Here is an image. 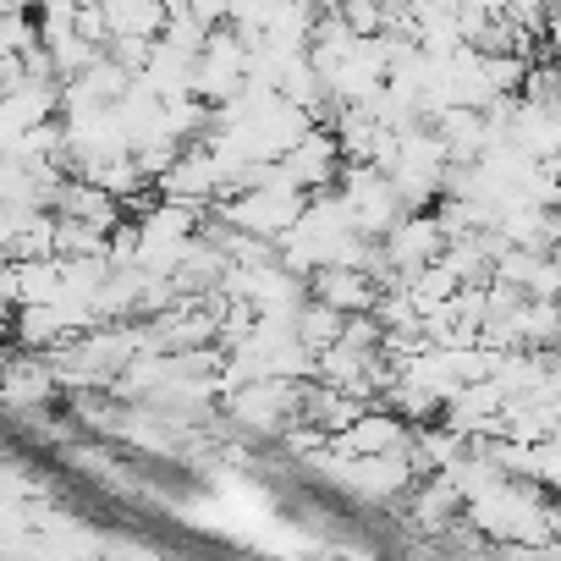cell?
<instances>
[{"mask_svg":"<svg viewBox=\"0 0 561 561\" xmlns=\"http://www.w3.org/2000/svg\"><path fill=\"white\" fill-rule=\"evenodd\" d=\"M111 39H160L165 28V0H100Z\"/></svg>","mask_w":561,"mask_h":561,"instance_id":"cell-8","label":"cell"},{"mask_svg":"<svg viewBox=\"0 0 561 561\" xmlns=\"http://www.w3.org/2000/svg\"><path fill=\"white\" fill-rule=\"evenodd\" d=\"M12 314H18V309L0 304V342H12Z\"/></svg>","mask_w":561,"mask_h":561,"instance_id":"cell-11","label":"cell"},{"mask_svg":"<svg viewBox=\"0 0 561 561\" xmlns=\"http://www.w3.org/2000/svg\"><path fill=\"white\" fill-rule=\"evenodd\" d=\"M154 187H160L165 198H187V204H209V198H220V165H215L209 144H204V138L182 144V154L154 176Z\"/></svg>","mask_w":561,"mask_h":561,"instance_id":"cell-6","label":"cell"},{"mask_svg":"<svg viewBox=\"0 0 561 561\" xmlns=\"http://www.w3.org/2000/svg\"><path fill=\"white\" fill-rule=\"evenodd\" d=\"M380 248H386L391 280H402V275H413L419 264L440 259V248H446V226H440V215H430V209H408V215L380 237Z\"/></svg>","mask_w":561,"mask_h":561,"instance_id":"cell-5","label":"cell"},{"mask_svg":"<svg viewBox=\"0 0 561 561\" xmlns=\"http://www.w3.org/2000/svg\"><path fill=\"white\" fill-rule=\"evenodd\" d=\"M304 204H309V193H304V187H293L280 171H270L259 187L226 193V204L215 209V220H226V226H237V231H259V237L280 242V231H287V226L304 215Z\"/></svg>","mask_w":561,"mask_h":561,"instance_id":"cell-1","label":"cell"},{"mask_svg":"<svg viewBox=\"0 0 561 561\" xmlns=\"http://www.w3.org/2000/svg\"><path fill=\"white\" fill-rule=\"evenodd\" d=\"M0 12H7V7H0Z\"/></svg>","mask_w":561,"mask_h":561,"instance_id":"cell-12","label":"cell"},{"mask_svg":"<svg viewBox=\"0 0 561 561\" xmlns=\"http://www.w3.org/2000/svg\"><path fill=\"white\" fill-rule=\"evenodd\" d=\"M242 83H248V39L231 23L226 28L215 23L204 50H198V61H193V94L209 100V105H226Z\"/></svg>","mask_w":561,"mask_h":561,"instance_id":"cell-3","label":"cell"},{"mask_svg":"<svg viewBox=\"0 0 561 561\" xmlns=\"http://www.w3.org/2000/svg\"><path fill=\"white\" fill-rule=\"evenodd\" d=\"M275 171L287 176L293 187H304V193L336 187V171H342V138H336V127H309L287 154L275 160Z\"/></svg>","mask_w":561,"mask_h":561,"instance_id":"cell-4","label":"cell"},{"mask_svg":"<svg viewBox=\"0 0 561 561\" xmlns=\"http://www.w3.org/2000/svg\"><path fill=\"white\" fill-rule=\"evenodd\" d=\"M298 408H304V380H280V375L242 380V386L226 391V413H231L242 430H259V435L293 430V424H298Z\"/></svg>","mask_w":561,"mask_h":561,"instance_id":"cell-2","label":"cell"},{"mask_svg":"<svg viewBox=\"0 0 561 561\" xmlns=\"http://www.w3.org/2000/svg\"><path fill=\"white\" fill-rule=\"evenodd\" d=\"M61 280H67V259L61 253L18 259V304H56Z\"/></svg>","mask_w":561,"mask_h":561,"instance_id":"cell-9","label":"cell"},{"mask_svg":"<svg viewBox=\"0 0 561 561\" xmlns=\"http://www.w3.org/2000/svg\"><path fill=\"white\" fill-rule=\"evenodd\" d=\"M298 336H304V347H314V353H325L331 342H342V325H347V314L342 309H331L325 298H304V309H298Z\"/></svg>","mask_w":561,"mask_h":561,"instance_id":"cell-10","label":"cell"},{"mask_svg":"<svg viewBox=\"0 0 561 561\" xmlns=\"http://www.w3.org/2000/svg\"><path fill=\"white\" fill-rule=\"evenodd\" d=\"M309 293L325 298V304L342 309V314H369L375 298H380V275L353 270V264H320V270L309 275Z\"/></svg>","mask_w":561,"mask_h":561,"instance_id":"cell-7","label":"cell"}]
</instances>
